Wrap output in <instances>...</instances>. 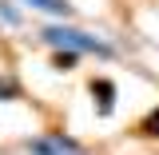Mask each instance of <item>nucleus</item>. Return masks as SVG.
<instances>
[{"instance_id":"obj_1","label":"nucleus","mask_w":159,"mask_h":155,"mask_svg":"<svg viewBox=\"0 0 159 155\" xmlns=\"http://www.w3.org/2000/svg\"><path fill=\"white\" fill-rule=\"evenodd\" d=\"M40 40H44L48 48H56V52L99 56V60H111V56H116V44H107L103 36H92V32H84V28H76V24H64V20L48 24V28L40 32Z\"/></svg>"},{"instance_id":"obj_2","label":"nucleus","mask_w":159,"mask_h":155,"mask_svg":"<svg viewBox=\"0 0 159 155\" xmlns=\"http://www.w3.org/2000/svg\"><path fill=\"white\" fill-rule=\"evenodd\" d=\"M24 151L28 155H84V143L68 131H44V135L28 139Z\"/></svg>"},{"instance_id":"obj_3","label":"nucleus","mask_w":159,"mask_h":155,"mask_svg":"<svg viewBox=\"0 0 159 155\" xmlns=\"http://www.w3.org/2000/svg\"><path fill=\"white\" fill-rule=\"evenodd\" d=\"M88 96H92V103H96V116L99 119H111V116H116L119 88H116L111 76H92V80H88Z\"/></svg>"},{"instance_id":"obj_4","label":"nucleus","mask_w":159,"mask_h":155,"mask_svg":"<svg viewBox=\"0 0 159 155\" xmlns=\"http://www.w3.org/2000/svg\"><path fill=\"white\" fill-rule=\"evenodd\" d=\"M28 8H36V12H44V16L52 20H68L72 16V0H24Z\"/></svg>"},{"instance_id":"obj_5","label":"nucleus","mask_w":159,"mask_h":155,"mask_svg":"<svg viewBox=\"0 0 159 155\" xmlns=\"http://www.w3.org/2000/svg\"><path fill=\"white\" fill-rule=\"evenodd\" d=\"M0 24H4V28H20V24H24V12H20L12 0H0Z\"/></svg>"},{"instance_id":"obj_6","label":"nucleus","mask_w":159,"mask_h":155,"mask_svg":"<svg viewBox=\"0 0 159 155\" xmlns=\"http://www.w3.org/2000/svg\"><path fill=\"white\" fill-rule=\"evenodd\" d=\"M139 135H147V139H159V107H151L147 116L139 119V127H135Z\"/></svg>"},{"instance_id":"obj_7","label":"nucleus","mask_w":159,"mask_h":155,"mask_svg":"<svg viewBox=\"0 0 159 155\" xmlns=\"http://www.w3.org/2000/svg\"><path fill=\"white\" fill-rule=\"evenodd\" d=\"M76 64H80L76 52H52V72H72Z\"/></svg>"},{"instance_id":"obj_8","label":"nucleus","mask_w":159,"mask_h":155,"mask_svg":"<svg viewBox=\"0 0 159 155\" xmlns=\"http://www.w3.org/2000/svg\"><path fill=\"white\" fill-rule=\"evenodd\" d=\"M24 92H20V84L16 80H8V76H0V103H12V99H20Z\"/></svg>"}]
</instances>
